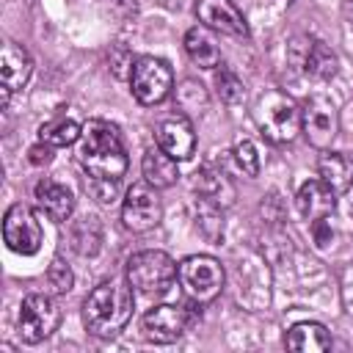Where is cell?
<instances>
[{"instance_id":"cell-1","label":"cell","mask_w":353,"mask_h":353,"mask_svg":"<svg viewBox=\"0 0 353 353\" xmlns=\"http://www.w3.org/2000/svg\"><path fill=\"white\" fill-rule=\"evenodd\" d=\"M77 160L88 176L121 179L127 174L130 157L119 127L105 119H88L77 138Z\"/></svg>"},{"instance_id":"cell-2","label":"cell","mask_w":353,"mask_h":353,"mask_svg":"<svg viewBox=\"0 0 353 353\" xmlns=\"http://www.w3.org/2000/svg\"><path fill=\"white\" fill-rule=\"evenodd\" d=\"M132 309H135L132 284L110 279L97 284L83 301V325L97 339H113L132 320Z\"/></svg>"},{"instance_id":"cell-3","label":"cell","mask_w":353,"mask_h":353,"mask_svg":"<svg viewBox=\"0 0 353 353\" xmlns=\"http://www.w3.org/2000/svg\"><path fill=\"white\" fill-rule=\"evenodd\" d=\"M251 116L262 138H268L270 143H292L301 132V108L281 88H268L265 94H259Z\"/></svg>"},{"instance_id":"cell-4","label":"cell","mask_w":353,"mask_h":353,"mask_svg":"<svg viewBox=\"0 0 353 353\" xmlns=\"http://www.w3.org/2000/svg\"><path fill=\"white\" fill-rule=\"evenodd\" d=\"M176 279L185 290V295L196 303H210L221 295L223 281H226V270L223 265L210 256V254H190L179 262L176 268Z\"/></svg>"},{"instance_id":"cell-5","label":"cell","mask_w":353,"mask_h":353,"mask_svg":"<svg viewBox=\"0 0 353 353\" xmlns=\"http://www.w3.org/2000/svg\"><path fill=\"white\" fill-rule=\"evenodd\" d=\"M176 262L165 254V251H157V248H146V251H135L130 259H127V281L132 284V290L143 292V295H152V292H165L174 279H176Z\"/></svg>"},{"instance_id":"cell-6","label":"cell","mask_w":353,"mask_h":353,"mask_svg":"<svg viewBox=\"0 0 353 353\" xmlns=\"http://www.w3.org/2000/svg\"><path fill=\"white\" fill-rule=\"evenodd\" d=\"M130 91L141 105H160L174 91V72L168 61L154 55H141L130 72Z\"/></svg>"},{"instance_id":"cell-7","label":"cell","mask_w":353,"mask_h":353,"mask_svg":"<svg viewBox=\"0 0 353 353\" xmlns=\"http://www.w3.org/2000/svg\"><path fill=\"white\" fill-rule=\"evenodd\" d=\"M61 323V309L58 303L44 295V292H28L19 303V314H17V331L22 336L25 345H39L47 336H52V331Z\"/></svg>"},{"instance_id":"cell-8","label":"cell","mask_w":353,"mask_h":353,"mask_svg":"<svg viewBox=\"0 0 353 353\" xmlns=\"http://www.w3.org/2000/svg\"><path fill=\"white\" fill-rule=\"evenodd\" d=\"M199 306L201 303H196V301L182 303V306H176V303H157V306H152L141 317V331H143V336L149 342H157V345L176 342L188 331V325L196 317Z\"/></svg>"},{"instance_id":"cell-9","label":"cell","mask_w":353,"mask_h":353,"mask_svg":"<svg viewBox=\"0 0 353 353\" xmlns=\"http://www.w3.org/2000/svg\"><path fill=\"white\" fill-rule=\"evenodd\" d=\"M3 240L19 256L39 254L41 240H44V232H41V223H39L36 212L28 204L17 201V204H11L6 210V215H3Z\"/></svg>"},{"instance_id":"cell-10","label":"cell","mask_w":353,"mask_h":353,"mask_svg":"<svg viewBox=\"0 0 353 353\" xmlns=\"http://www.w3.org/2000/svg\"><path fill=\"white\" fill-rule=\"evenodd\" d=\"M301 132L306 135V141L314 149H320V152L328 149L339 132L336 105L323 94H312L301 108Z\"/></svg>"},{"instance_id":"cell-11","label":"cell","mask_w":353,"mask_h":353,"mask_svg":"<svg viewBox=\"0 0 353 353\" xmlns=\"http://www.w3.org/2000/svg\"><path fill=\"white\" fill-rule=\"evenodd\" d=\"M163 218V201H160V193L154 185H149L146 179L143 182H135L127 196H124V204H121V223L124 229L130 232H149L160 223Z\"/></svg>"},{"instance_id":"cell-12","label":"cell","mask_w":353,"mask_h":353,"mask_svg":"<svg viewBox=\"0 0 353 353\" xmlns=\"http://www.w3.org/2000/svg\"><path fill=\"white\" fill-rule=\"evenodd\" d=\"M290 58L295 61V66L314 77V80H331L336 74V55L317 39H309V36H298L292 44H290Z\"/></svg>"},{"instance_id":"cell-13","label":"cell","mask_w":353,"mask_h":353,"mask_svg":"<svg viewBox=\"0 0 353 353\" xmlns=\"http://www.w3.org/2000/svg\"><path fill=\"white\" fill-rule=\"evenodd\" d=\"M33 74V58L28 50L17 41H3L0 47V88H3V108L11 102V97L25 88V83Z\"/></svg>"},{"instance_id":"cell-14","label":"cell","mask_w":353,"mask_h":353,"mask_svg":"<svg viewBox=\"0 0 353 353\" xmlns=\"http://www.w3.org/2000/svg\"><path fill=\"white\" fill-rule=\"evenodd\" d=\"M154 141H157V146H160L163 152H168L174 160H190L193 152H196V132H193L190 116L176 113V116L163 119V121L154 127Z\"/></svg>"},{"instance_id":"cell-15","label":"cell","mask_w":353,"mask_h":353,"mask_svg":"<svg viewBox=\"0 0 353 353\" xmlns=\"http://www.w3.org/2000/svg\"><path fill=\"white\" fill-rule=\"evenodd\" d=\"M196 17L201 25H207L215 33L226 36H248V22L243 11L234 6V0H199L196 3Z\"/></svg>"},{"instance_id":"cell-16","label":"cell","mask_w":353,"mask_h":353,"mask_svg":"<svg viewBox=\"0 0 353 353\" xmlns=\"http://www.w3.org/2000/svg\"><path fill=\"white\" fill-rule=\"evenodd\" d=\"M33 196H36L39 210L50 221H55V223L69 221L72 212H74V196H72V190L63 182L52 179V176H41L36 182V188H33Z\"/></svg>"},{"instance_id":"cell-17","label":"cell","mask_w":353,"mask_h":353,"mask_svg":"<svg viewBox=\"0 0 353 353\" xmlns=\"http://www.w3.org/2000/svg\"><path fill=\"white\" fill-rule=\"evenodd\" d=\"M295 207L301 212V218L320 221V218H331V212L336 210V193L317 176V179H306L298 193H295Z\"/></svg>"},{"instance_id":"cell-18","label":"cell","mask_w":353,"mask_h":353,"mask_svg":"<svg viewBox=\"0 0 353 353\" xmlns=\"http://www.w3.org/2000/svg\"><path fill=\"white\" fill-rule=\"evenodd\" d=\"M193 190H196V196H201V199H207V201H212L223 210L232 207L234 199H237V190H234L232 179L223 171L212 168V165H201L193 174Z\"/></svg>"},{"instance_id":"cell-19","label":"cell","mask_w":353,"mask_h":353,"mask_svg":"<svg viewBox=\"0 0 353 353\" xmlns=\"http://www.w3.org/2000/svg\"><path fill=\"white\" fill-rule=\"evenodd\" d=\"M284 345H287V350H295V353H320V350H331L334 339H331V331L323 323L301 320V323L290 325V331L284 336Z\"/></svg>"},{"instance_id":"cell-20","label":"cell","mask_w":353,"mask_h":353,"mask_svg":"<svg viewBox=\"0 0 353 353\" xmlns=\"http://www.w3.org/2000/svg\"><path fill=\"white\" fill-rule=\"evenodd\" d=\"M317 176L339 196V193H347L350 185H353V157L345 154V152H331V149H323L320 160H317Z\"/></svg>"},{"instance_id":"cell-21","label":"cell","mask_w":353,"mask_h":353,"mask_svg":"<svg viewBox=\"0 0 353 353\" xmlns=\"http://www.w3.org/2000/svg\"><path fill=\"white\" fill-rule=\"evenodd\" d=\"M141 171H143V179L149 185H154L157 190H165V188L176 185V179H179V160H174L160 146H149L143 152Z\"/></svg>"},{"instance_id":"cell-22","label":"cell","mask_w":353,"mask_h":353,"mask_svg":"<svg viewBox=\"0 0 353 353\" xmlns=\"http://www.w3.org/2000/svg\"><path fill=\"white\" fill-rule=\"evenodd\" d=\"M185 52L201 69L221 66V47H218V41H215V36L207 25H193L185 33Z\"/></svg>"},{"instance_id":"cell-23","label":"cell","mask_w":353,"mask_h":353,"mask_svg":"<svg viewBox=\"0 0 353 353\" xmlns=\"http://www.w3.org/2000/svg\"><path fill=\"white\" fill-rule=\"evenodd\" d=\"M69 245L80 256H97L102 248V223L97 215H83L69 226Z\"/></svg>"},{"instance_id":"cell-24","label":"cell","mask_w":353,"mask_h":353,"mask_svg":"<svg viewBox=\"0 0 353 353\" xmlns=\"http://www.w3.org/2000/svg\"><path fill=\"white\" fill-rule=\"evenodd\" d=\"M80 130H83V124H77L74 119L58 113V116L47 119V121L39 127V141H44V143H50V146H69V143H77Z\"/></svg>"},{"instance_id":"cell-25","label":"cell","mask_w":353,"mask_h":353,"mask_svg":"<svg viewBox=\"0 0 353 353\" xmlns=\"http://www.w3.org/2000/svg\"><path fill=\"white\" fill-rule=\"evenodd\" d=\"M223 207L207 201V199H196L193 204V215H196V229L199 234L207 240V243H221L223 240V215H221Z\"/></svg>"},{"instance_id":"cell-26","label":"cell","mask_w":353,"mask_h":353,"mask_svg":"<svg viewBox=\"0 0 353 353\" xmlns=\"http://www.w3.org/2000/svg\"><path fill=\"white\" fill-rule=\"evenodd\" d=\"M176 108L185 116H201L210 108V94L199 80H182L176 85Z\"/></svg>"},{"instance_id":"cell-27","label":"cell","mask_w":353,"mask_h":353,"mask_svg":"<svg viewBox=\"0 0 353 353\" xmlns=\"http://www.w3.org/2000/svg\"><path fill=\"white\" fill-rule=\"evenodd\" d=\"M212 85H215V94H218L221 102H226V105H237V102H243V94H245L243 80H240L237 72L229 69L226 63H221V69H215V80H212Z\"/></svg>"},{"instance_id":"cell-28","label":"cell","mask_w":353,"mask_h":353,"mask_svg":"<svg viewBox=\"0 0 353 353\" xmlns=\"http://www.w3.org/2000/svg\"><path fill=\"white\" fill-rule=\"evenodd\" d=\"M234 160H237V165H240V171H243L245 176H259L262 160H259V149H256L254 141L240 138V141L234 143Z\"/></svg>"},{"instance_id":"cell-29","label":"cell","mask_w":353,"mask_h":353,"mask_svg":"<svg viewBox=\"0 0 353 353\" xmlns=\"http://www.w3.org/2000/svg\"><path fill=\"white\" fill-rule=\"evenodd\" d=\"M72 284H74L72 268H69L61 256H55V259L50 262V268H47V287H50L55 295H66V292L72 290Z\"/></svg>"},{"instance_id":"cell-30","label":"cell","mask_w":353,"mask_h":353,"mask_svg":"<svg viewBox=\"0 0 353 353\" xmlns=\"http://www.w3.org/2000/svg\"><path fill=\"white\" fill-rule=\"evenodd\" d=\"M85 190H88L99 204H110V201L119 196V179L88 176V179H85Z\"/></svg>"},{"instance_id":"cell-31","label":"cell","mask_w":353,"mask_h":353,"mask_svg":"<svg viewBox=\"0 0 353 353\" xmlns=\"http://www.w3.org/2000/svg\"><path fill=\"white\" fill-rule=\"evenodd\" d=\"M132 63H135V58H132V52L127 47H116L110 52V69H113L116 77H130Z\"/></svg>"},{"instance_id":"cell-32","label":"cell","mask_w":353,"mask_h":353,"mask_svg":"<svg viewBox=\"0 0 353 353\" xmlns=\"http://www.w3.org/2000/svg\"><path fill=\"white\" fill-rule=\"evenodd\" d=\"M312 226V237H314V243H317V248H328V243H331V223H328V218H320V221H312L309 223Z\"/></svg>"},{"instance_id":"cell-33","label":"cell","mask_w":353,"mask_h":353,"mask_svg":"<svg viewBox=\"0 0 353 353\" xmlns=\"http://www.w3.org/2000/svg\"><path fill=\"white\" fill-rule=\"evenodd\" d=\"M52 149H55V146H50V143H44V141H39L36 146H30V152H28L30 165H47V163L52 160Z\"/></svg>"},{"instance_id":"cell-34","label":"cell","mask_w":353,"mask_h":353,"mask_svg":"<svg viewBox=\"0 0 353 353\" xmlns=\"http://www.w3.org/2000/svg\"><path fill=\"white\" fill-rule=\"evenodd\" d=\"M345 19L353 25V0H345Z\"/></svg>"}]
</instances>
